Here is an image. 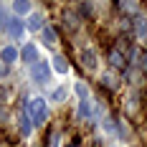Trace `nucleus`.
<instances>
[{"mask_svg": "<svg viewBox=\"0 0 147 147\" xmlns=\"http://www.w3.org/2000/svg\"><path fill=\"white\" fill-rule=\"evenodd\" d=\"M134 33L140 38H147V15H134Z\"/></svg>", "mask_w": 147, "mask_h": 147, "instance_id": "423d86ee", "label": "nucleus"}, {"mask_svg": "<svg viewBox=\"0 0 147 147\" xmlns=\"http://www.w3.org/2000/svg\"><path fill=\"white\" fill-rule=\"evenodd\" d=\"M18 122H20V134H26V137H28L30 129H33V119H30V112H28V109H23V114H20Z\"/></svg>", "mask_w": 147, "mask_h": 147, "instance_id": "0eeeda50", "label": "nucleus"}, {"mask_svg": "<svg viewBox=\"0 0 147 147\" xmlns=\"http://www.w3.org/2000/svg\"><path fill=\"white\" fill-rule=\"evenodd\" d=\"M3 28L8 30L13 38H18V36H23L26 26H23V20H20V18H5V26H3Z\"/></svg>", "mask_w": 147, "mask_h": 147, "instance_id": "7ed1b4c3", "label": "nucleus"}, {"mask_svg": "<svg viewBox=\"0 0 147 147\" xmlns=\"http://www.w3.org/2000/svg\"><path fill=\"white\" fill-rule=\"evenodd\" d=\"M59 145V132H51L48 134V147H56Z\"/></svg>", "mask_w": 147, "mask_h": 147, "instance_id": "f3484780", "label": "nucleus"}, {"mask_svg": "<svg viewBox=\"0 0 147 147\" xmlns=\"http://www.w3.org/2000/svg\"><path fill=\"white\" fill-rule=\"evenodd\" d=\"M53 69L59 74H69V61L63 59V56H56V59H53Z\"/></svg>", "mask_w": 147, "mask_h": 147, "instance_id": "9b49d317", "label": "nucleus"}, {"mask_svg": "<svg viewBox=\"0 0 147 147\" xmlns=\"http://www.w3.org/2000/svg\"><path fill=\"white\" fill-rule=\"evenodd\" d=\"M26 26H28V30H33V33H41V30H43V15L33 13L28 20H26Z\"/></svg>", "mask_w": 147, "mask_h": 147, "instance_id": "39448f33", "label": "nucleus"}, {"mask_svg": "<svg viewBox=\"0 0 147 147\" xmlns=\"http://www.w3.org/2000/svg\"><path fill=\"white\" fill-rule=\"evenodd\" d=\"M109 63H112V66H117V69H124V63H127V61H124V56H122V51H119V48H112V51H109Z\"/></svg>", "mask_w": 147, "mask_h": 147, "instance_id": "1a4fd4ad", "label": "nucleus"}, {"mask_svg": "<svg viewBox=\"0 0 147 147\" xmlns=\"http://www.w3.org/2000/svg\"><path fill=\"white\" fill-rule=\"evenodd\" d=\"M53 99H56V102H63V99H66V89L63 86L56 89V91H53Z\"/></svg>", "mask_w": 147, "mask_h": 147, "instance_id": "dca6fc26", "label": "nucleus"}, {"mask_svg": "<svg viewBox=\"0 0 147 147\" xmlns=\"http://www.w3.org/2000/svg\"><path fill=\"white\" fill-rule=\"evenodd\" d=\"M30 76H33V81L43 84V81H48V79H51V66H48L46 61H38V63L33 66V71H30Z\"/></svg>", "mask_w": 147, "mask_h": 147, "instance_id": "f03ea898", "label": "nucleus"}, {"mask_svg": "<svg viewBox=\"0 0 147 147\" xmlns=\"http://www.w3.org/2000/svg\"><path fill=\"white\" fill-rule=\"evenodd\" d=\"M81 63H84L86 69H96V56H94V51H81Z\"/></svg>", "mask_w": 147, "mask_h": 147, "instance_id": "9d476101", "label": "nucleus"}, {"mask_svg": "<svg viewBox=\"0 0 147 147\" xmlns=\"http://www.w3.org/2000/svg\"><path fill=\"white\" fill-rule=\"evenodd\" d=\"M18 59V51H15L13 46H5L3 51H0V61H3V66H8V63H13Z\"/></svg>", "mask_w": 147, "mask_h": 147, "instance_id": "6e6552de", "label": "nucleus"}, {"mask_svg": "<svg viewBox=\"0 0 147 147\" xmlns=\"http://www.w3.org/2000/svg\"><path fill=\"white\" fill-rule=\"evenodd\" d=\"M5 76H8V66H3V63H0V79H5Z\"/></svg>", "mask_w": 147, "mask_h": 147, "instance_id": "6ab92c4d", "label": "nucleus"}, {"mask_svg": "<svg viewBox=\"0 0 147 147\" xmlns=\"http://www.w3.org/2000/svg\"><path fill=\"white\" fill-rule=\"evenodd\" d=\"M41 36H43V43L46 46L56 43V30H53V28H43V30H41Z\"/></svg>", "mask_w": 147, "mask_h": 147, "instance_id": "f8f14e48", "label": "nucleus"}, {"mask_svg": "<svg viewBox=\"0 0 147 147\" xmlns=\"http://www.w3.org/2000/svg\"><path fill=\"white\" fill-rule=\"evenodd\" d=\"M76 94H79V99H81V102H89V89H86V84H84V81H76Z\"/></svg>", "mask_w": 147, "mask_h": 147, "instance_id": "ddd939ff", "label": "nucleus"}, {"mask_svg": "<svg viewBox=\"0 0 147 147\" xmlns=\"http://www.w3.org/2000/svg\"><path fill=\"white\" fill-rule=\"evenodd\" d=\"M66 147H79V142H76V140H74V142H69V145Z\"/></svg>", "mask_w": 147, "mask_h": 147, "instance_id": "aec40b11", "label": "nucleus"}, {"mask_svg": "<svg viewBox=\"0 0 147 147\" xmlns=\"http://www.w3.org/2000/svg\"><path fill=\"white\" fill-rule=\"evenodd\" d=\"M81 15H91V3H84L81 5Z\"/></svg>", "mask_w": 147, "mask_h": 147, "instance_id": "a211bd4d", "label": "nucleus"}, {"mask_svg": "<svg viewBox=\"0 0 147 147\" xmlns=\"http://www.w3.org/2000/svg\"><path fill=\"white\" fill-rule=\"evenodd\" d=\"M79 117H81V119L91 117V104H89V102H81V104H79Z\"/></svg>", "mask_w": 147, "mask_h": 147, "instance_id": "2eb2a0df", "label": "nucleus"}, {"mask_svg": "<svg viewBox=\"0 0 147 147\" xmlns=\"http://www.w3.org/2000/svg\"><path fill=\"white\" fill-rule=\"evenodd\" d=\"M28 112H30V119H33V124H46V119H48V104L46 99H33L28 104Z\"/></svg>", "mask_w": 147, "mask_h": 147, "instance_id": "f257e3e1", "label": "nucleus"}, {"mask_svg": "<svg viewBox=\"0 0 147 147\" xmlns=\"http://www.w3.org/2000/svg\"><path fill=\"white\" fill-rule=\"evenodd\" d=\"M13 10H15V13H28V10H30V3H28V0H15V3H13Z\"/></svg>", "mask_w": 147, "mask_h": 147, "instance_id": "4468645a", "label": "nucleus"}, {"mask_svg": "<svg viewBox=\"0 0 147 147\" xmlns=\"http://www.w3.org/2000/svg\"><path fill=\"white\" fill-rule=\"evenodd\" d=\"M20 59H23V63H38V48L33 43H28V46H23V51H20Z\"/></svg>", "mask_w": 147, "mask_h": 147, "instance_id": "20e7f679", "label": "nucleus"}]
</instances>
